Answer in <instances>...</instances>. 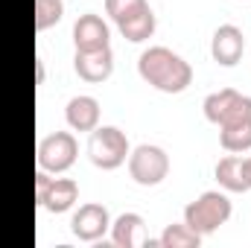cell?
<instances>
[{
    "instance_id": "6da1fadb",
    "label": "cell",
    "mask_w": 251,
    "mask_h": 248,
    "mask_svg": "<svg viewBox=\"0 0 251 248\" xmlns=\"http://www.w3.org/2000/svg\"><path fill=\"white\" fill-rule=\"evenodd\" d=\"M137 73L146 85H152L161 94H181L193 82V67L187 59L173 53L170 47H146L137 59Z\"/></svg>"
},
{
    "instance_id": "7a4b0ae2",
    "label": "cell",
    "mask_w": 251,
    "mask_h": 248,
    "mask_svg": "<svg viewBox=\"0 0 251 248\" xmlns=\"http://www.w3.org/2000/svg\"><path fill=\"white\" fill-rule=\"evenodd\" d=\"M234 213V204L228 198V193H219V190H204L199 198H193L187 207H184V222L196 234L207 237V234H216Z\"/></svg>"
},
{
    "instance_id": "3957f363",
    "label": "cell",
    "mask_w": 251,
    "mask_h": 248,
    "mask_svg": "<svg viewBox=\"0 0 251 248\" xmlns=\"http://www.w3.org/2000/svg\"><path fill=\"white\" fill-rule=\"evenodd\" d=\"M128 137L117 125H97L88 137V158L97 170H117L128 161Z\"/></svg>"
},
{
    "instance_id": "277c9868",
    "label": "cell",
    "mask_w": 251,
    "mask_h": 248,
    "mask_svg": "<svg viewBox=\"0 0 251 248\" xmlns=\"http://www.w3.org/2000/svg\"><path fill=\"white\" fill-rule=\"evenodd\" d=\"M128 175L140 187H158L170 175V155L155 143H140L128 152Z\"/></svg>"
},
{
    "instance_id": "5b68a950",
    "label": "cell",
    "mask_w": 251,
    "mask_h": 248,
    "mask_svg": "<svg viewBox=\"0 0 251 248\" xmlns=\"http://www.w3.org/2000/svg\"><path fill=\"white\" fill-rule=\"evenodd\" d=\"M201 111H204L207 123L222 128V125L240 123V120L251 117V97L234 91V88H222V91H213L204 97Z\"/></svg>"
},
{
    "instance_id": "8992f818",
    "label": "cell",
    "mask_w": 251,
    "mask_h": 248,
    "mask_svg": "<svg viewBox=\"0 0 251 248\" xmlns=\"http://www.w3.org/2000/svg\"><path fill=\"white\" fill-rule=\"evenodd\" d=\"M79 155V143L70 131H50L47 137H41L38 143V170H47L50 175L67 173L76 164Z\"/></svg>"
},
{
    "instance_id": "52a82bcc",
    "label": "cell",
    "mask_w": 251,
    "mask_h": 248,
    "mask_svg": "<svg viewBox=\"0 0 251 248\" xmlns=\"http://www.w3.org/2000/svg\"><path fill=\"white\" fill-rule=\"evenodd\" d=\"M35 201L50 213H64L79 201V184L73 178H50L47 170L35 173Z\"/></svg>"
},
{
    "instance_id": "ba28073f",
    "label": "cell",
    "mask_w": 251,
    "mask_h": 248,
    "mask_svg": "<svg viewBox=\"0 0 251 248\" xmlns=\"http://www.w3.org/2000/svg\"><path fill=\"white\" fill-rule=\"evenodd\" d=\"M70 231H73V237L82 240V243H97V240H102V237L111 231V213H108V207L100 204V201L82 204V207L70 216Z\"/></svg>"
},
{
    "instance_id": "9c48e42d",
    "label": "cell",
    "mask_w": 251,
    "mask_h": 248,
    "mask_svg": "<svg viewBox=\"0 0 251 248\" xmlns=\"http://www.w3.org/2000/svg\"><path fill=\"white\" fill-rule=\"evenodd\" d=\"M73 44H76L79 53H91V50L111 47V29H108V24L100 15L85 12L73 24Z\"/></svg>"
},
{
    "instance_id": "30bf717a",
    "label": "cell",
    "mask_w": 251,
    "mask_h": 248,
    "mask_svg": "<svg viewBox=\"0 0 251 248\" xmlns=\"http://www.w3.org/2000/svg\"><path fill=\"white\" fill-rule=\"evenodd\" d=\"M243 53H246V35H243V29L234 26V24L216 26L213 38H210V56H213V62L222 64V67H234L243 59Z\"/></svg>"
},
{
    "instance_id": "8fae6325",
    "label": "cell",
    "mask_w": 251,
    "mask_h": 248,
    "mask_svg": "<svg viewBox=\"0 0 251 248\" xmlns=\"http://www.w3.org/2000/svg\"><path fill=\"white\" fill-rule=\"evenodd\" d=\"M73 70L79 73L82 82L100 85V82H105V79L114 73V50H111V47L91 50V53H79V50H76V56H73Z\"/></svg>"
},
{
    "instance_id": "7c38bea8",
    "label": "cell",
    "mask_w": 251,
    "mask_h": 248,
    "mask_svg": "<svg viewBox=\"0 0 251 248\" xmlns=\"http://www.w3.org/2000/svg\"><path fill=\"white\" fill-rule=\"evenodd\" d=\"M100 117H102V111H100V102H97L94 97L76 94V97L67 99L64 120H67V125H70L73 131H88V134H91V131L100 125Z\"/></svg>"
},
{
    "instance_id": "4fadbf2b",
    "label": "cell",
    "mask_w": 251,
    "mask_h": 248,
    "mask_svg": "<svg viewBox=\"0 0 251 248\" xmlns=\"http://www.w3.org/2000/svg\"><path fill=\"white\" fill-rule=\"evenodd\" d=\"M216 181L225 193H249L251 184H249V175H246V158L231 152L225 158L216 161V170H213Z\"/></svg>"
},
{
    "instance_id": "5bb4252c",
    "label": "cell",
    "mask_w": 251,
    "mask_h": 248,
    "mask_svg": "<svg viewBox=\"0 0 251 248\" xmlns=\"http://www.w3.org/2000/svg\"><path fill=\"white\" fill-rule=\"evenodd\" d=\"M111 243L117 248H137L143 246V216L140 213H120L111 222Z\"/></svg>"
},
{
    "instance_id": "9a60e30c",
    "label": "cell",
    "mask_w": 251,
    "mask_h": 248,
    "mask_svg": "<svg viewBox=\"0 0 251 248\" xmlns=\"http://www.w3.org/2000/svg\"><path fill=\"white\" fill-rule=\"evenodd\" d=\"M155 26H158V18H155L152 6H146L143 12H137V15H131V18H126V21L117 24L120 35H123L126 41H131V44L149 41V38L155 35Z\"/></svg>"
},
{
    "instance_id": "2e32d148",
    "label": "cell",
    "mask_w": 251,
    "mask_h": 248,
    "mask_svg": "<svg viewBox=\"0 0 251 248\" xmlns=\"http://www.w3.org/2000/svg\"><path fill=\"white\" fill-rule=\"evenodd\" d=\"M219 143L225 152H251V117L240 120V123H231V125H222L219 128Z\"/></svg>"
},
{
    "instance_id": "e0dca14e",
    "label": "cell",
    "mask_w": 251,
    "mask_h": 248,
    "mask_svg": "<svg viewBox=\"0 0 251 248\" xmlns=\"http://www.w3.org/2000/svg\"><path fill=\"white\" fill-rule=\"evenodd\" d=\"M201 240H204V237L196 234L187 222H173V225H167L164 234L158 237L161 248H199Z\"/></svg>"
},
{
    "instance_id": "ac0fdd59",
    "label": "cell",
    "mask_w": 251,
    "mask_h": 248,
    "mask_svg": "<svg viewBox=\"0 0 251 248\" xmlns=\"http://www.w3.org/2000/svg\"><path fill=\"white\" fill-rule=\"evenodd\" d=\"M64 18V0H35V29L44 32Z\"/></svg>"
},
{
    "instance_id": "d6986e66",
    "label": "cell",
    "mask_w": 251,
    "mask_h": 248,
    "mask_svg": "<svg viewBox=\"0 0 251 248\" xmlns=\"http://www.w3.org/2000/svg\"><path fill=\"white\" fill-rule=\"evenodd\" d=\"M146 6H149V0H105V12H108V18L114 24H120L126 18L143 12Z\"/></svg>"
},
{
    "instance_id": "ffe728a7",
    "label": "cell",
    "mask_w": 251,
    "mask_h": 248,
    "mask_svg": "<svg viewBox=\"0 0 251 248\" xmlns=\"http://www.w3.org/2000/svg\"><path fill=\"white\" fill-rule=\"evenodd\" d=\"M35 67H38V85H44V59H38Z\"/></svg>"
},
{
    "instance_id": "44dd1931",
    "label": "cell",
    "mask_w": 251,
    "mask_h": 248,
    "mask_svg": "<svg viewBox=\"0 0 251 248\" xmlns=\"http://www.w3.org/2000/svg\"><path fill=\"white\" fill-rule=\"evenodd\" d=\"M246 175H249V184H251V155L246 158Z\"/></svg>"
}]
</instances>
